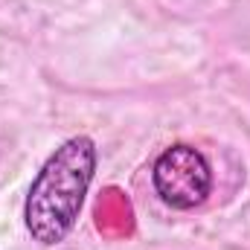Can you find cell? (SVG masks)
<instances>
[{"instance_id":"obj_2","label":"cell","mask_w":250,"mask_h":250,"mask_svg":"<svg viewBox=\"0 0 250 250\" xmlns=\"http://www.w3.org/2000/svg\"><path fill=\"white\" fill-rule=\"evenodd\" d=\"M151 187L172 209H195L212 192V166L207 154L189 143L163 148L151 166Z\"/></svg>"},{"instance_id":"obj_1","label":"cell","mask_w":250,"mask_h":250,"mask_svg":"<svg viewBox=\"0 0 250 250\" xmlns=\"http://www.w3.org/2000/svg\"><path fill=\"white\" fill-rule=\"evenodd\" d=\"M96 143L76 134L44 160L23 201V224L32 242L56 248L70 236L84 207V195L96 175Z\"/></svg>"}]
</instances>
